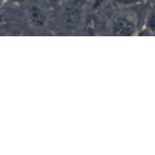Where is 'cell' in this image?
Instances as JSON below:
<instances>
[{
	"label": "cell",
	"instance_id": "obj_4",
	"mask_svg": "<svg viewBox=\"0 0 155 155\" xmlns=\"http://www.w3.org/2000/svg\"><path fill=\"white\" fill-rule=\"evenodd\" d=\"M143 1V0H115V2L118 5H124V6H128V5H133L140 4Z\"/></svg>",
	"mask_w": 155,
	"mask_h": 155
},
{
	"label": "cell",
	"instance_id": "obj_7",
	"mask_svg": "<svg viewBox=\"0 0 155 155\" xmlns=\"http://www.w3.org/2000/svg\"><path fill=\"white\" fill-rule=\"evenodd\" d=\"M5 0H0V6L4 4V2H5Z\"/></svg>",
	"mask_w": 155,
	"mask_h": 155
},
{
	"label": "cell",
	"instance_id": "obj_8",
	"mask_svg": "<svg viewBox=\"0 0 155 155\" xmlns=\"http://www.w3.org/2000/svg\"><path fill=\"white\" fill-rule=\"evenodd\" d=\"M53 1H57V0H53Z\"/></svg>",
	"mask_w": 155,
	"mask_h": 155
},
{
	"label": "cell",
	"instance_id": "obj_1",
	"mask_svg": "<svg viewBox=\"0 0 155 155\" xmlns=\"http://www.w3.org/2000/svg\"><path fill=\"white\" fill-rule=\"evenodd\" d=\"M112 31L113 34L117 36H131L135 33V26L134 24L128 19L118 18L114 22Z\"/></svg>",
	"mask_w": 155,
	"mask_h": 155
},
{
	"label": "cell",
	"instance_id": "obj_2",
	"mask_svg": "<svg viewBox=\"0 0 155 155\" xmlns=\"http://www.w3.org/2000/svg\"><path fill=\"white\" fill-rule=\"evenodd\" d=\"M29 21L30 23L37 27H42L46 23V15L45 12L38 6H32L29 10Z\"/></svg>",
	"mask_w": 155,
	"mask_h": 155
},
{
	"label": "cell",
	"instance_id": "obj_3",
	"mask_svg": "<svg viewBox=\"0 0 155 155\" xmlns=\"http://www.w3.org/2000/svg\"><path fill=\"white\" fill-rule=\"evenodd\" d=\"M147 29L152 32V33H155V11L150 14L149 17L147 18Z\"/></svg>",
	"mask_w": 155,
	"mask_h": 155
},
{
	"label": "cell",
	"instance_id": "obj_9",
	"mask_svg": "<svg viewBox=\"0 0 155 155\" xmlns=\"http://www.w3.org/2000/svg\"><path fill=\"white\" fill-rule=\"evenodd\" d=\"M143 1H144V0H143Z\"/></svg>",
	"mask_w": 155,
	"mask_h": 155
},
{
	"label": "cell",
	"instance_id": "obj_6",
	"mask_svg": "<svg viewBox=\"0 0 155 155\" xmlns=\"http://www.w3.org/2000/svg\"><path fill=\"white\" fill-rule=\"evenodd\" d=\"M3 20H4V16H3V15H2V13L0 12V24L3 22Z\"/></svg>",
	"mask_w": 155,
	"mask_h": 155
},
{
	"label": "cell",
	"instance_id": "obj_5",
	"mask_svg": "<svg viewBox=\"0 0 155 155\" xmlns=\"http://www.w3.org/2000/svg\"><path fill=\"white\" fill-rule=\"evenodd\" d=\"M108 0H94L93 3V9L94 10H97L98 8H100L104 3H106Z\"/></svg>",
	"mask_w": 155,
	"mask_h": 155
}]
</instances>
